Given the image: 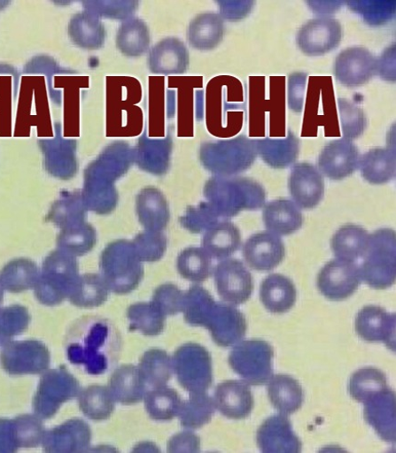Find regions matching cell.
<instances>
[{
  "label": "cell",
  "mask_w": 396,
  "mask_h": 453,
  "mask_svg": "<svg viewBox=\"0 0 396 453\" xmlns=\"http://www.w3.org/2000/svg\"><path fill=\"white\" fill-rule=\"evenodd\" d=\"M102 269L110 288L116 293L135 289L142 277L143 268L130 247L117 244L104 255Z\"/></svg>",
  "instance_id": "5"
},
{
  "label": "cell",
  "mask_w": 396,
  "mask_h": 453,
  "mask_svg": "<svg viewBox=\"0 0 396 453\" xmlns=\"http://www.w3.org/2000/svg\"><path fill=\"white\" fill-rule=\"evenodd\" d=\"M360 168L362 177L370 184L382 185L395 178V152L392 148L375 147L361 157Z\"/></svg>",
  "instance_id": "23"
},
{
  "label": "cell",
  "mask_w": 396,
  "mask_h": 453,
  "mask_svg": "<svg viewBox=\"0 0 396 453\" xmlns=\"http://www.w3.org/2000/svg\"><path fill=\"white\" fill-rule=\"evenodd\" d=\"M395 242L392 229H380L370 234L369 248L360 269L362 281L373 289H387L395 282Z\"/></svg>",
  "instance_id": "2"
},
{
  "label": "cell",
  "mask_w": 396,
  "mask_h": 453,
  "mask_svg": "<svg viewBox=\"0 0 396 453\" xmlns=\"http://www.w3.org/2000/svg\"><path fill=\"white\" fill-rule=\"evenodd\" d=\"M145 383L137 366H118L111 375L109 390L116 403L133 405L143 401L146 393Z\"/></svg>",
  "instance_id": "20"
},
{
  "label": "cell",
  "mask_w": 396,
  "mask_h": 453,
  "mask_svg": "<svg viewBox=\"0 0 396 453\" xmlns=\"http://www.w3.org/2000/svg\"><path fill=\"white\" fill-rule=\"evenodd\" d=\"M377 73L387 82H395V47H389L377 59Z\"/></svg>",
  "instance_id": "42"
},
{
  "label": "cell",
  "mask_w": 396,
  "mask_h": 453,
  "mask_svg": "<svg viewBox=\"0 0 396 453\" xmlns=\"http://www.w3.org/2000/svg\"><path fill=\"white\" fill-rule=\"evenodd\" d=\"M206 328L216 345L229 348L242 342L247 332L245 315L232 305L215 303Z\"/></svg>",
  "instance_id": "15"
},
{
  "label": "cell",
  "mask_w": 396,
  "mask_h": 453,
  "mask_svg": "<svg viewBox=\"0 0 396 453\" xmlns=\"http://www.w3.org/2000/svg\"><path fill=\"white\" fill-rule=\"evenodd\" d=\"M364 404V418L378 436L393 443L396 437L395 395L387 388Z\"/></svg>",
  "instance_id": "17"
},
{
  "label": "cell",
  "mask_w": 396,
  "mask_h": 453,
  "mask_svg": "<svg viewBox=\"0 0 396 453\" xmlns=\"http://www.w3.org/2000/svg\"><path fill=\"white\" fill-rule=\"evenodd\" d=\"M214 401L223 417L231 420L248 418L254 407L251 388L245 381L228 380L218 385Z\"/></svg>",
  "instance_id": "16"
},
{
  "label": "cell",
  "mask_w": 396,
  "mask_h": 453,
  "mask_svg": "<svg viewBox=\"0 0 396 453\" xmlns=\"http://www.w3.org/2000/svg\"><path fill=\"white\" fill-rule=\"evenodd\" d=\"M255 144L258 155L274 169H284L299 157V141L291 131L285 139H259Z\"/></svg>",
  "instance_id": "24"
},
{
  "label": "cell",
  "mask_w": 396,
  "mask_h": 453,
  "mask_svg": "<svg viewBox=\"0 0 396 453\" xmlns=\"http://www.w3.org/2000/svg\"><path fill=\"white\" fill-rule=\"evenodd\" d=\"M78 391V384L65 371H55L48 375L45 381V403L43 410L51 415L59 404L74 397Z\"/></svg>",
  "instance_id": "31"
},
{
  "label": "cell",
  "mask_w": 396,
  "mask_h": 453,
  "mask_svg": "<svg viewBox=\"0 0 396 453\" xmlns=\"http://www.w3.org/2000/svg\"><path fill=\"white\" fill-rule=\"evenodd\" d=\"M343 39L340 22L331 17L312 19L299 29L296 42L301 52L310 57H320L338 48Z\"/></svg>",
  "instance_id": "6"
},
{
  "label": "cell",
  "mask_w": 396,
  "mask_h": 453,
  "mask_svg": "<svg viewBox=\"0 0 396 453\" xmlns=\"http://www.w3.org/2000/svg\"><path fill=\"white\" fill-rule=\"evenodd\" d=\"M243 254L251 269L268 273L281 265L285 258L286 249L282 237L262 231L248 239Z\"/></svg>",
  "instance_id": "12"
},
{
  "label": "cell",
  "mask_w": 396,
  "mask_h": 453,
  "mask_svg": "<svg viewBox=\"0 0 396 453\" xmlns=\"http://www.w3.org/2000/svg\"><path fill=\"white\" fill-rule=\"evenodd\" d=\"M115 401L109 388L90 387L82 395L81 407L90 419L104 421L110 418L114 411Z\"/></svg>",
  "instance_id": "34"
},
{
  "label": "cell",
  "mask_w": 396,
  "mask_h": 453,
  "mask_svg": "<svg viewBox=\"0 0 396 453\" xmlns=\"http://www.w3.org/2000/svg\"><path fill=\"white\" fill-rule=\"evenodd\" d=\"M388 388L385 374L377 368L366 367L354 372L349 381V394L359 403H364Z\"/></svg>",
  "instance_id": "30"
},
{
  "label": "cell",
  "mask_w": 396,
  "mask_h": 453,
  "mask_svg": "<svg viewBox=\"0 0 396 453\" xmlns=\"http://www.w3.org/2000/svg\"><path fill=\"white\" fill-rule=\"evenodd\" d=\"M260 298L263 307L271 314H286L297 303L298 290L290 278L278 273L270 274L260 284Z\"/></svg>",
  "instance_id": "19"
},
{
  "label": "cell",
  "mask_w": 396,
  "mask_h": 453,
  "mask_svg": "<svg viewBox=\"0 0 396 453\" xmlns=\"http://www.w3.org/2000/svg\"><path fill=\"white\" fill-rule=\"evenodd\" d=\"M289 190L292 201L301 210H312L324 199V176L318 167L308 163H298L292 167L289 177Z\"/></svg>",
  "instance_id": "11"
},
{
  "label": "cell",
  "mask_w": 396,
  "mask_h": 453,
  "mask_svg": "<svg viewBox=\"0 0 396 453\" xmlns=\"http://www.w3.org/2000/svg\"><path fill=\"white\" fill-rule=\"evenodd\" d=\"M268 396L271 404L281 413L291 415L304 403V392L299 381L287 374L272 375L267 383Z\"/></svg>",
  "instance_id": "22"
},
{
  "label": "cell",
  "mask_w": 396,
  "mask_h": 453,
  "mask_svg": "<svg viewBox=\"0 0 396 453\" xmlns=\"http://www.w3.org/2000/svg\"><path fill=\"white\" fill-rule=\"evenodd\" d=\"M348 5L368 24L375 26L387 22L395 12L394 2H349Z\"/></svg>",
  "instance_id": "38"
},
{
  "label": "cell",
  "mask_w": 396,
  "mask_h": 453,
  "mask_svg": "<svg viewBox=\"0 0 396 453\" xmlns=\"http://www.w3.org/2000/svg\"><path fill=\"white\" fill-rule=\"evenodd\" d=\"M223 34V20L221 16L214 13L198 16L191 22L189 29L192 47L201 50L216 48L222 41Z\"/></svg>",
  "instance_id": "28"
},
{
  "label": "cell",
  "mask_w": 396,
  "mask_h": 453,
  "mask_svg": "<svg viewBox=\"0 0 396 453\" xmlns=\"http://www.w3.org/2000/svg\"><path fill=\"white\" fill-rule=\"evenodd\" d=\"M370 234L362 226L346 224L334 234L330 247L336 258L355 262L363 258L369 248Z\"/></svg>",
  "instance_id": "21"
},
{
  "label": "cell",
  "mask_w": 396,
  "mask_h": 453,
  "mask_svg": "<svg viewBox=\"0 0 396 453\" xmlns=\"http://www.w3.org/2000/svg\"><path fill=\"white\" fill-rule=\"evenodd\" d=\"M179 384L190 394L206 393L213 385V361L209 351L197 343L180 347L172 358Z\"/></svg>",
  "instance_id": "4"
},
{
  "label": "cell",
  "mask_w": 396,
  "mask_h": 453,
  "mask_svg": "<svg viewBox=\"0 0 396 453\" xmlns=\"http://www.w3.org/2000/svg\"><path fill=\"white\" fill-rule=\"evenodd\" d=\"M354 327L364 342L384 343L395 350V314L379 306H366L356 314Z\"/></svg>",
  "instance_id": "14"
},
{
  "label": "cell",
  "mask_w": 396,
  "mask_h": 453,
  "mask_svg": "<svg viewBox=\"0 0 396 453\" xmlns=\"http://www.w3.org/2000/svg\"><path fill=\"white\" fill-rule=\"evenodd\" d=\"M377 58L368 49L352 47L338 55L334 64L336 81L347 88L368 84L377 74Z\"/></svg>",
  "instance_id": "9"
},
{
  "label": "cell",
  "mask_w": 396,
  "mask_h": 453,
  "mask_svg": "<svg viewBox=\"0 0 396 453\" xmlns=\"http://www.w3.org/2000/svg\"><path fill=\"white\" fill-rule=\"evenodd\" d=\"M68 361L89 374L100 375L120 359L123 338L110 320L85 317L69 328L65 342Z\"/></svg>",
  "instance_id": "1"
},
{
  "label": "cell",
  "mask_w": 396,
  "mask_h": 453,
  "mask_svg": "<svg viewBox=\"0 0 396 453\" xmlns=\"http://www.w3.org/2000/svg\"><path fill=\"white\" fill-rule=\"evenodd\" d=\"M130 329L136 330L147 336L160 334L165 327L164 315L153 305L137 304L128 311Z\"/></svg>",
  "instance_id": "35"
},
{
  "label": "cell",
  "mask_w": 396,
  "mask_h": 453,
  "mask_svg": "<svg viewBox=\"0 0 396 453\" xmlns=\"http://www.w3.org/2000/svg\"><path fill=\"white\" fill-rule=\"evenodd\" d=\"M257 444L264 453H299L302 443L295 434L288 415L274 414L257 431Z\"/></svg>",
  "instance_id": "13"
},
{
  "label": "cell",
  "mask_w": 396,
  "mask_h": 453,
  "mask_svg": "<svg viewBox=\"0 0 396 453\" xmlns=\"http://www.w3.org/2000/svg\"><path fill=\"white\" fill-rule=\"evenodd\" d=\"M241 244V233L230 222H221L213 226L203 240L204 249L209 256L222 260L239 250Z\"/></svg>",
  "instance_id": "25"
},
{
  "label": "cell",
  "mask_w": 396,
  "mask_h": 453,
  "mask_svg": "<svg viewBox=\"0 0 396 453\" xmlns=\"http://www.w3.org/2000/svg\"><path fill=\"white\" fill-rule=\"evenodd\" d=\"M214 283L220 296L232 306H240L251 298L252 275L239 259L225 258L214 269Z\"/></svg>",
  "instance_id": "7"
},
{
  "label": "cell",
  "mask_w": 396,
  "mask_h": 453,
  "mask_svg": "<svg viewBox=\"0 0 396 453\" xmlns=\"http://www.w3.org/2000/svg\"><path fill=\"white\" fill-rule=\"evenodd\" d=\"M215 410L214 398L207 392L190 394L179 410L181 426L187 430L200 429L211 422Z\"/></svg>",
  "instance_id": "27"
},
{
  "label": "cell",
  "mask_w": 396,
  "mask_h": 453,
  "mask_svg": "<svg viewBox=\"0 0 396 453\" xmlns=\"http://www.w3.org/2000/svg\"><path fill=\"white\" fill-rule=\"evenodd\" d=\"M145 410L156 422H170L178 417L182 399L175 389L167 387L153 388L145 393Z\"/></svg>",
  "instance_id": "29"
},
{
  "label": "cell",
  "mask_w": 396,
  "mask_h": 453,
  "mask_svg": "<svg viewBox=\"0 0 396 453\" xmlns=\"http://www.w3.org/2000/svg\"><path fill=\"white\" fill-rule=\"evenodd\" d=\"M307 75L305 73L291 74L288 84L289 107L295 112H301L305 105Z\"/></svg>",
  "instance_id": "40"
},
{
  "label": "cell",
  "mask_w": 396,
  "mask_h": 453,
  "mask_svg": "<svg viewBox=\"0 0 396 453\" xmlns=\"http://www.w3.org/2000/svg\"><path fill=\"white\" fill-rule=\"evenodd\" d=\"M361 282L358 264L335 258L321 270L316 279V287L326 298L343 301L358 291Z\"/></svg>",
  "instance_id": "8"
},
{
  "label": "cell",
  "mask_w": 396,
  "mask_h": 453,
  "mask_svg": "<svg viewBox=\"0 0 396 453\" xmlns=\"http://www.w3.org/2000/svg\"><path fill=\"white\" fill-rule=\"evenodd\" d=\"M167 449L169 452H199L201 440L192 432L184 431L171 438Z\"/></svg>",
  "instance_id": "41"
},
{
  "label": "cell",
  "mask_w": 396,
  "mask_h": 453,
  "mask_svg": "<svg viewBox=\"0 0 396 453\" xmlns=\"http://www.w3.org/2000/svg\"><path fill=\"white\" fill-rule=\"evenodd\" d=\"M153 306L163 315H174L182 311L183 296L177 287L166 284L154 295Z\"/></svg>",
  "instance_id": "39"
},
{
  "label": "cell",
  "mask_w": 396,
  "mask_h": 453,
  "mask_svg": "<svg viewBox=\"0 0 396 453\" xmlns=\"http://www.w3.org/2000/svg\"><path fill=\"white\" fill-rule=\"evenodd\" d=\"M361 153L353 141L339 138L327 143L319 156L318 169L332 180H341L360 168Z\"/></svg>",
  "instance_id": "10"
},
{
  "label": "cell",
  "mask_w": 396,
  "mask_h": 453,
  "mask_svg": "<svg viewBox=\"0 0 396 453\" xmlns=\"http://www.w3.org/2000/svg\"><path fill=\"white\" fill-rule=\"evenodd\" d=\"M90 432L82 422H71L56 431L52 435L50 447L57 451H74L89 445Z\"/></svg>",
  "instance_id": "36"
},
{
  "label": "cell",
  "mask_w": 396,
  "mask_h": 453,
  "mask_svg": "<svg viewBox=\"0 0 396 453\" xmlns=\"http://www.w3.org/2000/svg\"><path fill=\"white\" fill-rule=\"evenodd\" d=\"M338 106L344 138L351 141L360 138L368 127L364 110L346 98H339Z\"/></svg>",
  "instance_id": "37"
},
{
  "label": "cell",
  "mask_w": 396,
  "mask_h": 453,
  "mask_svg": "<svg viewBox=\"0 0 396 453\" xmlns=\"http://www.w3.org/2000/svg\"><path fill=\"white\" fill-rule=\"evenodd\" d=\"M262 219L267 231L280 237L292 235L303 226L301 209L292 201L279 198L263 206Z\"/></svg>",
  "instance_id": "18"
},
{
  "label": "cell",
  "mask_w": 396,
  "mask_h": 453,
  "mask_svg": "<svg viewBox=\"0 0 396 453\" xmlns=\"http://www.w3.org/2000/svg\"><path fill=\"white\" fill-rule=\"evenodd\" d=\"M216 302L210 293L200 286H194L183 296L185 321L192 326L206 327Z\"/></svg>",
  "instance_id": "33"
},
{
  "label": "cell",
  "mask_w": 396,
  "mask_h": 453,
  "mask_svg": "<svg viewBox=\"0 0 396 453\" xmlns=\"http://www.w3.org/2000/svg\"><path fill=\"white\" fill-rule=\"evenodd\" d=\"M138 369L145 385L152 388L167 387L174 374L173 360L162 349H152L141 357Z\"/></svg>",
  "instance_id": "26"
},
{
  "label": "cell",
  "mask_w": 396,
  "mask_h": 453,
  "mask_svg": "<svg viewBox=\"0 0 396 453\" xmlns=\"http://www.w3.org/2000/svg\"><path fill=\"white\" fill-rule=\"evenodd\" d=\"M273 348L263 340L252 339L236 344L229 356L231 369L249 386L266 385L274 372Z\"/></svg>",
  "instance_id": "3"
},
{
  "label": "cell",
  "mask_w": 396,
  "mask_h": 453,
  "mask_svg": "<svg viewBox=\"0 0 396 453\" xmlns=\"http://www.w3.org/2000/svg\"><path fill=\"white\" fill-rule=\"evenodd\" d=\"M177 268L185 280L202 283L212 274L211 257L201 248L186 249L178 257Z\"/></svg>",
  "instance_id": "32"
}]
</instances>
